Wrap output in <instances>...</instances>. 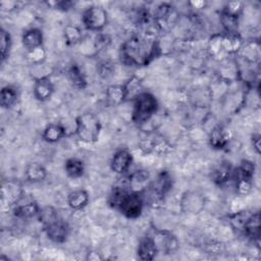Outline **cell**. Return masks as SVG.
<instances>
[{
    "label": "cell",
    "mask_w": 261,
    "mask_h": 261,
    "mask_svg": "<svg viewBox=\"0 0 261 261\" xmlns=\"http://www.w3.org/2000/svg\"><path fill=\"white\" fill-rule=\"evenodd\" d=\"M82 21L88 31L100 33L108 22V13L102 6L92 5L84 10Z\"/></svg>",
    "instance_id": "cell-5"
},
{
    "label": "cell",
    "mask_w": 261,
    "mask_h": 261,
    "mask_svg": "<svg viewBox=\"0 0 261 261\" xmlns=\"http://www.w3.org/2000/svg\"><path fill=\"white\" fill-rule=\"evenodd\" d=\"M251 144L252 147L254 149V151L256 152V154H260L261 151V136L260 134H253L251 137Z\"/></svg>",
    "instance_id": "cell-39"
},
{
    "label": "cell",
    "mask_w": 261,
    "mask_h": 261,
    "mask_svg": "<svg viewBox=\"0 0 261 261\" xmlns=\"http://www.w3.org/2000/svg\"><path fill=\"white\" fill-rule=\"evenodd\" d=\"M133 163V155L127 149H118L110 160V168L117 174H124L128 171Z\"/></svg>",
    "instance_id": "cell-9"
},
{
    "label": "cell",
    "mask_w": 261,
    "mask_h": 261,
    "mask_svg": "<svg viewBox=\"0 0 261 261\" xmlns=\"http://www.w3.org/2000/svg\"><path fill=\"white\" fill-rule=\"evenodd\" d=\"M112 72V64L109 61H102L99 64V74L102 77H108Z\"/></svg>",
    "instance_id": "cell-38"
},
{
    "label": "cell",
    "mask_w": 261,
    "mask_h": 261,
    "mask_svg": "<svg viewBox=\"0 0 261 261\" xmlns=\"http://www.w3.org/2000/svg\"><path fill=\"white\" fill-rule=\"evenodd\" d=\"M89 200V193L84 189L74 190L67 196V204L72 210H81L85 208L88 205Z\"/></svg>",
    "instance_id": "cell-21"
},
{
    "label": "cell",
    "mask_w": 261,
    "mask_h": 261,
    "mask_svg": "<svg viewBox=\"0 0 261 261\" xmlns=\"http://www.w3.org/2000/svg\"><path fill=\"white\" fill-rule=\"evenodd\" d=\"M37 217H38L39 221L42 223V226H44V225L54 221L55 219H57L59 216H58L57 210L54 207L45 206V207H41L40 212Z\"/></svg>",
    "instance_id": "cell-32"
},
{
    "label": "cell",
    "mask_w": 261,
    "mask_h": 261,
    "mask_svg": "<svg viewBox=\"0 0 261 261\" xmlns=\"http://www.w3.org/2000/svg\"><path fill=\"white\" fill-rule=\"evenodd\" d=\"M86 165L85 162L76 157H71L64 162V171L70 178H80L85 174Z\"/></svg>",
    "instance_id": "cell-22"
},
{
    "label": "cell",
    "mask_w": 261,
    "mask_h": 261,
    "mask_svg": "<svg viewBox=\"0 0 261 261\" xmlns=\"http://www.w3.org/2000/svg\"><path fill=\"white\" fill-rule=\"evenodd\" d=\"M241 232L253 242L259 244L260 238V213L259 211L247 213L246 218L243 222Z\"/></svg>",
    "instance_id": "cell-10"
},
{
    "label": "cell",
    "mask_w": 261,
    "mask_h": 261,
    "mask_svg": "<svg viewBox=\"0 0 261 261\" xmlns=\"http://www.w3.org/2000/svg\"><path fill=\"white\" fill-rule=\"evenodd\" d=\"M54 93V85L49 77H42L34 82V97L41 102L49 100Z\"/></svg>",
    "instance_id": "cell-13"
},
{
    "label": "cell",
    "mask_w": 261,
    "mask_h": 261,
    "mask_svg": "<svg viewBox=\"0 0 261 261\" xmlns=\"http://www.w3.org/2000/svg\"><path fill=\"white\" fill-rule=\"evenodd\" d=\"M41 136L47 143H56L66 136V129L61 123L51 122L45 126Z\"/></svg>",
    "instance_id": "cell-20"
},
{
    "label": "cell",
    "mask_w": 261,
    "mask_h": 261,
    "mask_svg": "<svg viewBox=\"0 0 261 261\" xmlns=\"http://www.w3.org/2000/svg\"><path fill=\"white\" fill-rule=\"evenodd\" d=\"M157 253H158V248L156 246V243L153 237L146 236L140 240L138 245V250H137L139 259L144 261H150L156 257Z\"/></svg>",
    "instance_id": "cell-15"
},
{
    "label": "cell",
    "mask_w": 261,
    "mask_h": 261,
    "mask_svg": "<svg viewBox=\"0 0 261 261\" xmlns=\"http://www.w3.org/2000/svg\"><path fill=\"white\" fill-rule=\"evenodd\" d=\"M159 54V42L151 33L134 35L120 46L121 62L128 66H147Z\"/></svg>",
    "instance_id": "cell-1"
},
{
    "label": "cell",
    "mask_w": 261,
    "mask_h": 261,
    "mask_svg": "<svg viewBox=\"0 0 261 261\" xmlns=\"http://www.w3.org/2000/svg\"><path fill=\"white\" fill-rule=\"evenodd\" d=\"M43 41H44L43 32L38 28L29 29L24 31L21 36V43L27 51L42 47Z\"/></svg>",
    "instance_id": "cell-18"
},
{
    "label": "cell",
    "mask_w": 261,
    "mask_h": 261,
    "mask_svg": "<svg viewBox=\"0 0 261 261\" xmlns=\"http://www.w3.org/2000/svg\"><path fill=\"white\" fill-rule=\"evenodd\" d=\"M205 2L203 1H196V2H190V5L193 6V8H203L205 6Z\"/></svg>",
    "instance_id": "cell-40"
},
{
    "label": "cell",
    "mask_w": 261,
    "mask_h": 261,
    "mask_svg": "<svg viewBox=\"0 0 261 261\" xmlns=\"http://www.w3.org/2000/svg\"><path fill=\"white\" fill-rule=\"evenodd\" d=\"M106 99L111 105H119L125 102V92L122 85H111L106 89Z\"/></svg>",
    "instance_id": "cell-26"
},
{
    "label": "cell",
    "mask_w": 261,
    "mask_h": 261,
    "mask_svg": "<svg viewBox=\"0 0 261 261\" xmlns=\"http://www.w3.org/2000/svg\"><path fill=\"white\" fill-rule=\"evenodd\" d=\"M205 207V197L198 191H186L180 199V208L187 214H198Z\"/></svg>",
    "instance_id": "cell-8"
},
{
    "label": "cell",
    "mask_w": 261,
    "mask_h": 261,
    "mask_svg": "<svg viewBox=\"0 0 261 261\" xmlns=\"http://www.w3.org/2000/svg\"><path fill=\"white\" fill-rule=\"evenodd\" d=\"M101 128V122L94 113L85 112L75 118L74 132L79 140L84 143L92 144L97 142L100 137Z\"/></svg>",
    "instance_id": "cell-4"
},
{
    "label": "cell",
    "mask_w": 261,
    "mask_h": 261,
    "mask_svg": "<svg viewBox=\"0 0 261 261\" xmlns=\"http://www.w3.org/2000/svg\"><path fill=\"white\" fill-rule=\"evenodd\" d=\"M239 16L231 15L223 10L220 12V22L225 30V33H238V27H239Z\"/></svg>",
    "instance_id": "cell-31"
},
{
    "label": "cell",
    "mask_w": 261,
    "mask_h": 261,
    "mask_svg": "<svg viewBox=\"0 0 261 261\" xmlns=\"http://www.w3.org/2000/svg\"><path fill=\"white\" fill-rule=\"evenodd\" d=\"M27 58L32 63V65H37L44 63L46 59V51L44 50L43 46L27 51Z\"/></svg>",
    "instance_id": "cell-33"
},
{
    "label": "cell",
    "mask_w": 261,
    "mask_h": 261,
    "mask_svg": "<svg viewBox=\"0 0 261 261\" xmlns=\"http://www.w3.org/2000/svg\"><path fill=\"white\" fill-rule=\"evenodd\" d=\"M222 10L231 15H236V16L240 17L244 10V4H243V2H240V1H231V2H228L222 8Z\"/></svg>",
    "instance_id": "cell-36"
},
{
    "label": "cell",
    "mask_w": 261,
    "mask_h": 261,
    "mask_svg": "<svg viewBox=\"0 0 261 261\" xmlns=\"http://www.w3.org/2000/svg\"><path fill=\"white\" fill-rule=\"evenodd\" d=\"M255 164L253 161L244 159L240 162V164L233 168L232 179H250L253 180L255 174Z\"/></svg>",
    "instance_id": "cell-24"
},
{
    "label": "cell",
    "mask_w": 261,
    "mask_h": 261,
    "mask_svg": "<svg viewBox=\"0 0 261 261\" xmlns=\"http://www.w3.org/2000/svg\"><path fill=\"white\" fill-rule=\"evenodd\" d=\"M150 181V173L145 169H138L126 177L128 189L137 193H144L147 190Z\"/></svg>",
    "instance_id": "cell-11"
},
{
    "label": "cell",
    "mask_w": 261,
    "mask_h": 261,
    "mask_svg": "<svg viewBox=\"0 0 261 261\" xmlns=\"http://www.w3.org/2000/svg\"><path fill=\"white\" fill-rule=\"evenodd\" d=\"M18 91L13 86H5L0 92V104L3 108H11L18 100Z\"/></svg>",
    "instance_id": "cell-25"
},
{
    "label": "cell",
    "mask_w": 261,
    "mask_h": 261,
    "mask_svg": "<svg viewBox=\"0 0 261 261\" xmlns=\"http://www.w3.org/2000/svg\"><path fill=\"white\" fill-rule=\"evenodd\" d=\"M43 230L46 237L53 243L62 244L64 243L69 236V225L68 223L58 217L54 221L43 226Z\"/></svg>",
    "instance_id": "cell-7"
},
{
    "label": "cell",
    "mask_w": 261,
    "mask_h": 261,
    "mask_svg": "<svg viewBox=\"0 0 261 261\" xmlns=\"http://www.w3.org/2000/svg\"><path fill=\"white\" fill-rule=\"evenodd\" d=\"M40 209L41 207L39 206V204L36 201L32 200L24 203H16L12 209V213L16 218L27 220L33 217H37Z\"/></svg>",
    "instance_id": "cell-14"
},
{
    "label": "cell",
    "mask_w": 261,
    "mask_h": 261,
    "mask_svg": "<svg viewBox=\"0 0 261 261\" xmlns=\"http://www.w3.org/2000/svg\"><path fill=\"white\" fill-rule=\"evenodd\" d=\"M68 77L73 87L84 89L87 86V79L79 64L72 63L68 68Z\"/></svg>",
    "instance_id": "cell-28"
},
{
    "label": "cell",
    "mask_w": 261,
    "mask_h": 261,
    "mask_svg": "<svg viewBox=\"0 0 261 261\" xmlns=\"http://www.w3.org/2000/svg\"><path fill=\"white\" fill-rule=\"evenodd\" d=\"M156 246L159 251H163L164 253H171L176 250L178 242L175 236L167 230H158L156 231V237L153 238Z\"/></svg>",
    "instance_id": "cell-16"
},
{
    "label": "cell",
    "mask_w": 261,
    "mask_h": 261,
    "mask_svg": "<svg viewBox=\"0 0 261 261\" xmlns=\"http://www.w3.org/2000/svg\"><path fill=\"white\" fill-rule=\"evenodd\" d=\"M63 37L68 46H74L83 41V32L77 25L67 24L63 29Z\"/></svg>",
    "instance_id": "cell-29"
},
{
    "label": "cell",
    "mask_w": 261,
    "mask_h": 261,
    "mask_svg": "<svg viewBox=\"0 0 261 261\" xmlns=\"http://www.w3.org/2000/svg\"><path fill=\"white\" fill-rule=\"evenodd\" d=\"M12 46V39L10 33L4 28L0 31V49H1V62H5L8 59Z\"/></svg>",
    "instance_id": "cell-30"
},
{
    "label": "cell",
    "mask_w": 261,
    "mask_h": 261,
    "mask_svg": "<svg viewBox=\"0 0 261 261\" xmlns=\"http://www.w3.org/2000/svg\"><path fill=\"white\" fill-rule=\"evenodd\" d=\"M221 39H222V35L220 34H216L213 35L208 42V50L210 52L211 55L217 57L221 54H223L222 52V44H221Z\"/></svg>",
    "instance_id": "cell-34"
},
{
    "label": "cell",
    "mask_w": 261,
    "mask_h": 261,
    "mask_svg": "<svg viewBox=\"0 0 261 261\" xmlns=\"http://www.w3.org/2000/svg\"><path fill=\"white\" fill-rule=\"evenodd\" d=\"M229 142V132L223 125H216L209 135V144L215 150L224 149Z\"/></svg>",
    "instance_id": "cell-17"
},
{
    "label": "cell",
    "mask_w": 261,
    "mask_h": 261,
    "mask_svg": "<svg viewBox=\"0 0 261 261\" xmlns=\"http://www.w3.org/2000/svg\"><path fill=\"white\" fill-rule=\"evenodd\" d=\"M221 44L223 54L230 55L237 54L241 50L244 43L238 33H225L222 35Z\"/></svg>",
    "instance_id": "cell-19"
},
{
    "label": "cell",
    "mask_w": 261,
    "mask_h": 261,
    "mask_svg": "<svg viewBox=\"0 0 261 261\" xmlns=\"http://www.w3.org/2000/svg\"><path fill=\"white\" fill-rule=\"evenodd\" d=\"M159 103L157 98L150 92L143 91L133 100L132 120L137 125L149 121L157 112Z\"/></svg>",
    "instance_id": "cell-3"
},
{
    "label": "cell",
    "mask_w": 261,
    "mask_h": 261,
    "mask_svg": "<svg viewBox=\"0 0 261 261\" xmlns=\"http://www.w3.org/2000/svg\"><path fill=\"white\" fill-rule=\"evenodd\" d=\"M172 186L173 179L171 174L167 170H161L156 175L155 179H151L144 194H149L152 199L161 201L172 189Z\"/></svg>",
    "instance_id": "cell-6"
},
{
    "label": "cell",
    "mask_w": 261,
    "mask_h": 261,
    "mask_svg": "<svg viewBox=\"0 0 261 261\" xmlns=\"http://www.w3.org/2000/svg\"><path fill=\"white\" fill-rule=\"evenodd\" d=\"M24 176L28 181L40 182L47 176V169L39 162L29 163L24 170Z\"/></svg>",
    "instance_id": "cell-23"
},
{
    "label": "cell",
    "mask_w": 261,
    "mask_h": 261,
    "mask_svg": "<svg viewBox=\"0 0 261 261\" xmlns=\"http://www.w3.org/2000/svg\"><path fill=\"white\" fill-rule=\"evenodd\" d=\"M123 87L125 92V101H133L141 92H143L141 79L137 75H133L132 77H129L123 84Z\"/></svg>",
    "instance_id": "cell-27"
},
{
    "label": "cell",
    "mask_w": 261,
    "mask_h": 261,
    "mask_svg": "<svg viewBox=\"0 0 261 261\" xmlns=\"http://www.w3.org/2000/svg\"><path fill=\"white\" fill-rule=\"evenodd\" d=\"M107 202L111 208L117 210L124 217L137 219L142 215L146 200L144 193L130 191L125 180L124 184L112 188Z\"/></svg>",
    "instance_id": "cell-2"
},
{
    "label": "cell",
    "mask_w": 261,
    "mask_h": 261,
    "mask_svg": "<svg viewBox=\"0 0 261 261\" xmlns=\"http://www.w3.org/2000/svg\"><path fill=\"white\" fill-rule=\"evenodd\" d=\"M233 167L227 161H222L217 164L211 171V180L221 187L232 179Z\"/></svg>",
    "instance_id": "cell-12"
},
{
    "label": "cell",
    "mask_w": 261,
    "mask_h": 261,
    "mask_svg": "<svg viewBox=\"0 0 261 261\" xmlns=\"http://www.w3.org/2000/svg\"><path fill=\"white\" fill-rule=\"evenodd\" d=\"M50 6H53L54 8L62 11H68L74 6V2L72 1H54V2H48L47 3Z\"/></svg>",
    "instance_id": "cell-37"
},
{
    "label": "cell",
    "mask_w": 261,
    "mask_h": 261,
    "mask_svg": "<svg viewBox=\"0 0 261 261\" xmlns=\"http://www.w3.org/2000/svg\"><path fill=\"white\" fill-rule=\"evenodd\" d=\"M234 181V188H236V193L241 195V196H246L248 195L253 188V180L250 179H233Z\"/></svg>",
    "instance_id": "cell-35"
}]
</instances>
